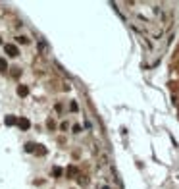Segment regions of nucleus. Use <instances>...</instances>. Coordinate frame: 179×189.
Here are the masks:
<instances>
[{
    "label": "nucleus",
    "mask_w": 179,
    "mask_h": 189,
    "mask_svg": "<svg viewBox=\"0 0 179 189\" xmlns=\"http://www.w3.org/2000/svg\"><path fill=\"white\" fill-rule=\"evenodd\" d=\"M16 41H17V43H21V44H23V43H27V39H25V37H16Z\"/></svg>",
    "instance_id": "8"
},
{
    "label": "nucleus",
    "mask_w": 179,
    "mask_h": 189,
    "mask_svg": "<svg viewBox=\"0 0 179 189\" xmlns=\"http://www.w3.org/2000/svg\"><path fill=\"white\" fill-rule=\"evenodd\" d=\"M27 93H29V89L25 85H17V95L19 97H27Z\"/></svg>",
    "instance_id": "3"
},
{
    "label": "nucleus",
    "mask_w": 179,
    "mask_h": 189,
    "mask_svg": "<svg viewBox=\"0 0 179 189\" xmlns=\"http://www.w3.org/2000/svg\"><path fill=\"white\" fill-rule=\"evenodd\" d=\"M102 189H108V187H102Z\"/></svg>",
    "instance_id": "10"
},
{
    "label": "nucleus",
    "mask_w": 179,
    "mask_h": 189,
    "mask_svg": "<svg viewBox=\"0 0 179 189\" xmlns=\"http://www.w3.org/2000/svg\"><path fill=\"white\" fill-rule=\"evenodd\" d=\"M35 147H37L35 143H27V145H25V151H27V152H33V151H35Z\"/></svg>",
    "instance_id": "6"
},
{
    "label": "nucleus",
    "mask_w": 179,
    "mask_h": 189,
    "mask_svg": "<svg viewBox=\"0 0 179 189\" xmlns=\"http://www.w3.org/2000/svg\"><path fill=\"white\" fill-rule=\"evenodd\" d=\"M4 48H6V52L10 54V56H17V54H19V50H17L16 44H6Z\"/></svg>",
    "instance_id": "1"
},
{
    "label": "nucleus",
    "mask_w": 179,
    "mask_h": 189,
    "mask_svg": "<svg viewBox=\"0 0 179 189\" xmlns=\"http://www.w3.org/2000/svg\"><path fill=\"white\" fill-rule=\"evenodd\" d=\"M8 69V62H6V58H0V72H6Z\"/></svg>",
    "instance_id": "5"
},
{
    "label": "nucleus",
    "mask_w": 179,
    "mask_h": 189,
    "mask_svg": "<svg viewBox=\"0 0 179 189\" xmlns=\"http://www.w3.org/2000/svg\"><path fill=\"white\" fill-rule=\"evenodd\" d=\"M17 126L21 127V129H29V126H31V123H29L27 118H19V120H17Z\"/></svg>",
    "instance_id": "2"
},
{
    "label": "nucleus",
    "mask_w": 179,
    "mask_h": 189,
    "mask_svg": "<svg viewBox=\"0 0 179 189\" xmlns=\"http://www.w3.org/2000/svg\"><path fill=\"white\" fill-rule=\"evenodd\" d=\"M4 123L6 126H14V123H17V120H16V116H6L4 118Z\"/></svg>",
    "instance_id": "4"
},
{
    "label": "nucleus",
    "mask_w": 179,
    "mask_h": 189,
    "mask_svg": "<svg viewBox=\"0 0 179 189\" xmlns=\"http://www.w3.org/2000/svg\"><path fill=\"white\" fill-rule=\"evenodd\" d=\"M52 174H54V176H62V168H54Z\"/></svg>",
    "instance_id": "7"
},
{
    "label": "nucleus",
    "mask_w": 179,
    "mask_h": 189,
    "mask_svg": "<svg viewBox=\"0 0 179 189\" xmlns=\"http://www.w3.org/2000/svg\"><path fill=\"white\" fill-rule=\"evenodd\" d=\"M69 108H71V110L75 112V110H77V102H71V104H69Z\"/></svg>",
    "instance_id": "9"
},
{
    "label": "nucleus",
    "mask_w": 179,
    "mask_h": 189,
    "mask_svg": "<svg viewBox=\"0 0 179 189\" xmlns=\"http://www.w3.org/2000/svg\"><path fill=\"white\" fill-rule=\"evenodd\" d=\"M0 43H2V41H0Z\"/></svg>",
    "instance_id": "11"
}]
</instances>
